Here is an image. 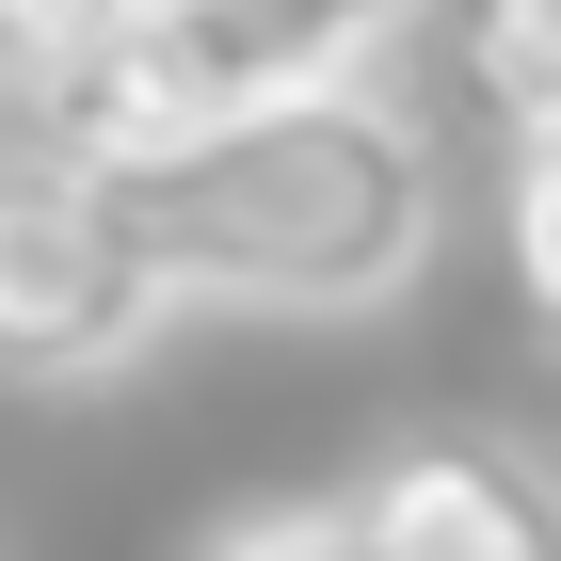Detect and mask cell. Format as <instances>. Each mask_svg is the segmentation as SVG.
Wrapping results in <instances>:
<instances>
[{"label": "cell", "mask_w": 561, "mask_h": 561, "mask_svg": "<svg viewBox=\"0 0 561 561\" xmlns=\"http://www.w3.org/2000/svg\"><path fill=\"white\" fill-rule=\"evenodd\" d=\"M514 289H529V321L561 337V129L514 145Z\"/></svg>", "instance_id": "cell-8"}, {"label": "cell", "mask_w": 561, "mask_h": 561, "mask_svg": "<svg viewBox=\"0 0 561 561\" xmlns=\"http://www.w3.org/2000/svg\"><path fill=\"white\" fill-rule=\"evenodd\" d=\"M466 81L514 145L561 129V0H466Z\"/></svg>", "instance_id": "cell-5"}, {"label": "cell", "mask_w": 561, "mask_h": 561, "mask_svg": "<svg viewBox=\"0 0 561 561\" xmlns=\"http://www.w3.org/2000/svg\"><path fill=\"white\" fill-rule=\"evenodd\" d=\"M176 321L161 257L129 241V209L81 161H16L0 176V369L16 386H96Z\"/></svg>", "instance_id": "cell-2"}, {"label": "cell", "mask_w": 561, "mask_h": 561, "mask_svg": "<svg viewBox=\"0 0 561 561\" xmlns=\"http://www.w3.org/2000/svg\"><path fill=\"white\" fill-rule=\"evenodd\" d=\"M176 305H273V321H353L433 273V129L369 81L241 96L209 129L145 145L96 176Z\"/></svg>", "instance_id": "cell-1"}, {"label": "cell", "mask_w": 561, "mask_h": 561, "mask_svg": "<svg viewBox=\"0 0 561 561\" xmlns=\"http://www.w3.org/2000/svg\"><path fill=\"white\" fill-rule=\"evenodd\" d=\"M145 0H0V96H33V81H65L81 48H113Z\"/></svg>", "instance_id": "cell-7"}, {"label": "cell", "mask_w": 561, "mask_h": 561, "mask_svg": "<svg viewBox=\"0 0 561 561\" xmlns=\"http://www.w3.org/2000/svg\"><path fill=\"white\" fill-rule=\"evenodd\" d=\"M209 561H386L369 497H257L241 529H209Z\"/></svg>", "instance_id": "cell-6"}, {"label": "cell", "mask_w": 561, "mask_h": 561, "mask_svg": "<svg viewBox=\"0 0 561 561\" xmlns=\"http://www.w3.org/2000/svg\"><path fill=\"white\" fill-rule=\"evenodd\" d=\"M433 0H145V65H161L176 129H209L241 96H321L369 81V48L417 33Z\"/></svg>", "instance_id": "cell-3"}, {"label": "cell", "mask_w": 561, "mask_h": 561, "mask_svg": "<svg viewBox=\"0 0 561 561\" xmlns=\"http://www.w3.org/2000/svg\"><path fill=\"white\" fill-rule=\"evenodd\" d=\"M386 561H561V466L514 433H417L353 481Z\"/></svg>", "instance_id": "cell-4"}]
</instances>
